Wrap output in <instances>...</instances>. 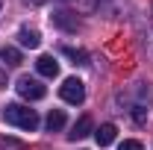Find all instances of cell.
Masks as SVG:
<instances>
[{"mask_svg":"<svg viewBox=\"0 0 153 150\" xmlns=\"http://www.w3.org/2000/svg\"><path fill=\"white\" fill-rule=\"evenodd\" d=\"M18 41L24 44V47H38V44H41V36H38V30L21 27V33H18Z\"/></svg>","mask_w":153,"mask_h":150,"instance_id":"obj_7","label":"cell"},{"mask_svg":"<svg viewBox=\"0 0 153 150\" xmlns=\"http://www.w3.org/2000/svg\"><path fill=\"white\" fill-rule=\"evenodd\" d=\"M59 94H62V100L65 103H82L85 100V85H82V79H76V76H68L62 85H59Z\"/></svg>","mask_w":153,"mask_h":150,"instance_id":"obj_2","label":"cell"},{"mask_svg":"<svg viewBox=\"0 0 153 150\" xmlns=\"http://www.w3.org/2000/svg\"><path fill=\"white\" fill-rule=\"evenodd\" d=\"M115 138H118V127H115V124H103L100 130H94V141L100 147H109Z\"/></svg>","mask_w":153,"mask_h":150,"instance_id":"obj_4","label":"cell"},{"mask_svg":"<svg viewBox=\"0 0 153 150\" xmlns=\"http://www.w3.org/2000/svg\"><path fill=\"white\" fill-rule=\"evenodd\" d=\"M62 53L68 59H74V65H88V53L85 50H76V47H62Z\"/></svg>","mask_w":153,"mask_h":150,"instance_id":"obj_10","label":"cell"},{"mask_svg":"<svg viewBox=\"0 0 153 150\" xmlns=\"http://www.w3.org/2000/svg\"><path fill=\"white\" fill-rule=\"evenodd\" d=\"M0 62L9 65V68H15V65H21V53L15 47H0Z\"/></svg>","mask_w":153,"mask_h":150,"instance_id":"obj_9","label":"cell"},{"mask_svg":"<svg viewBox=\"0 0 153 150\" xmlns=\"http://www.w3.org/2000/svg\"><path fill=\"white\" fill-rule=\"evenodd\" d=\"M15 88H18V94L27 97V100H41V97L47 94V88L41 85V79H36V76H18Z\"/></svg>","mask_w":153,"mask_h":150,"instance_id":"obj_3","label":"cell"},{"mask_svg":"<svg viewBox=\"0 0 153 150\" xmlns=\"http://www.w3.org/2000/svg\"><path fill=\"white\" fill-rule=\"evenodd\" d=\"M62 127H65V112L62 109H50V115H47V130L59 132Z\"/></svg>","mask_w":153,"mask_h":150,"instance_id":"obj_8","label":"cell"},{"mask_svg":"<svg viewBox=\"0 0 153 150\" xmlns=\"http://www.w3.org/2000/svg\"><path fill=\"white\" fill-rule=\"evenodd\" d=\"M88 132H91V118H88V115H82V118L74 124V130L68 132V135H71V141H76V138H85Z\"/></svg>","mask_w":153,"mask_h":150,"instance_id":"obj_6","label":"cell"},{"mask_svg":"<svg viewBox=\"0 0 153 150\" xmlns=\"http://www.w3.org/2000/svg\"><path fill=\"white\" fill-rule=\"evenodd\" d=\"M3 121L12 124V127H18V130H30V132L38 127V115L30 106H21V103H9L3 109Z\"/></svg>","mask_w":153,"mask_h":150,"instance_id":"obj_1","label":"cell"},{"mask_svg":"<svg viewBox=\"0 0 153 150\" xmlns=\"http://www.w3.org/2000/svg\"><path fill=\"white\" fill-rule=\"evenodd\" d=\"M118 150H144V147H141V141H133V138H130V141H124Z\"/></svg>","mask_w":153,"mask_h":150,"instance_id":"obj_11","label":"cell"},{"mask_svg":"<svg viewBox=\"0 0 153 150\" xmlns=\"http://www.w3.org/2000/svg\"><path fill=\"white\" fill-rule=\"evenodd\" d=\"M36 68H38V74H41V76H50V79L59 74V62H56L53 56H38Z\"/></svg>","mask_w":153,"mask_h":150,"instance_id":"obj_5","label":"cell"},{"mask_svg":"<svg viewBox=\"0 0 153 150\" xmlns=\"http://www.w3.org/2000/svg\"><path fill=\"white\" fill-rule=\"evenodd\" d=\"M56 24H62V27H68V30H76V24H71V21L65 18V12H59V15H56Z\"/></svg>","mask_w":153,"mask_h":150,"instance_id":"obj_12","label":"cell"}]
</instances>
